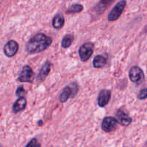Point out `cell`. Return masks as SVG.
Wrapping results in <instances>:
<instances>
[{"instance_id":"obj_1","label":"cell","mask_w":147,"mask_h":147,"mask_svg":"<svg viewBox=\"0 0 147 147\" xmlns=\"http://www.w3.org/2000/svg\"><path fill=\"white\" fill-rule=\"evenodd\" d=\"M52 43V38L44 33H38L28 40L26 44V51L29 54L40 53L47 49Z\"/></svg>"},{"instance_id":"obj_2","label":"cell","mask_w":147,"mask_h":147,"mask_svg":"<svg viewBox=\"0 0 147 147\" xmlns=\"http://www.w3.org/2000/svg\"><path fill=\"white\" fill-rule=\"evenodd\" d=\"M79 90V86L77 82H71L63 89L59 96V100L61 103L67 102L69 98H74L77 94Z\"/></svg>"},{"instance_id":"obj_3","label":"cell","mask_w":147,"mask_h":147,"mask_svg":"<svg viewBox=\"0 0 147 147\" xmlns=\"http://www.w3.org/2000/svg\"><path fill=\"white\" fill-rule=\"evenodd\" d=\"M94 51V44L92 42H86L79 49V55L82 62H86L92 56Z\"/></svg>"},{"instance_id":"obj_4","label":"cell","mask_w":147,"mask_h":147,"mask_svg":"<svg viewBox=\"0 0 147 147\" xmlns=\"http://www.w3.org/2000/svg\"><path fill=\"white\" fill-rule=\"evenodd\" d=\"M126 5H127V2L124 0L119 1L114 6L111 11L109 13L108 16H107V19H108L109 22H114V21L119 19L124 10L125 9Z\"/></svg>"},{"instance_id":"obj_5","label":"cell","mask_w":147,"mask_h":147,"mask_svg":"<svg viewBox=\"0 0 147 147\" xmlns=\"http://www.w3.org/2000/svg\"><path fill=\"white\" fill-rule=\"evenodd\" d=\"M129 77L133 83L140 84L145 80V75L143 70L138 66H132L129 71Z\"/></svg>"},{"instance_id":"obj_6","label":"cell","mask_w":147,"mask_h":147,"mask_svg":"<svg viewBox=\"0 0 147 147\" xmlns=\"http://www.w3.org/2000/svg\"><path fill=\"white\" fill-rule=\"evenodd\" d=\"M115 119L118 121L119 124L124 127H127L131 124L132 120V118L127 113V110L124 107H121L115 113Z\"/></svg>"},{"instance_id":"obj_7","label":"cell","mask_w":147,"mask_h":147,"mask_svg":"<svg viewBox=\"0 0 147 147\" xmlns=\"http://www.w3.org/2000/svg\"><path fill=\"white\" fill-rule=\"evenodd\" d=\"M119 122L116 119L112 116H106L102 121V129L105 132H111L115 130L118 127Z\"/></svg>"},{"instance_id":"obj_8","label":"cell","mask_w":147,"mask_h":147,"mask_svg":"<svg viewBox=\"0 0 147 147\" xmlns=\"http://www.w3.org/2000/svg\"><path fill=\"white\" fill-rule=\"evenodd\" d=\"M34 79V72L30 65H27L22 68L19 73L18 80L22 82H32Z\"/></svg>"},{"instance_id":"obj_9","label":"cell","mask_w":147,"mask_h":147,"mask_svg":"<svg viewBox=\"0 0 147 147\" xmlns=\"http://www.w3.org/2000/svg\"><path fill=\"white\" fill-rule=\"evenodd\" d=\"M18 49L19 45L18 43L14 40H10L4 47V53L7 57H12L16 55Z\"/></svg>"},{"instance_id":"obj_10","label":"cell","mask_w":147,"mask_h":147,"mask_svg":"<svg viewBox=\"0 0 147 147\" xmlns=\"http://www.w3.org/2000/svg\"><path fill=\"white\" fill-rule=\"evenodd\" d=\"M111 98V91L107 89H103L99 92L97 102L100 107H104L109 103Z\"/></svg>"},{"instance_id":"obj_11","label":"cell","mask_w":147,"mask_h":147,"mask_svg":"<svg viewBox=\"0 0 147 147\" xmlns=\"http://www.w3.org/2000/svg\"><path fill=\"white\" fill-rule=\"evenodd\" d=\"M51 66H52V63L49 60L48 61H46V63L41 67V69H40L38 75H37V80H38V82H43L47 78V76L50 73Z\"/></svg>"},{"instance_id":"obj_12","label":"cell","mask_w":147,"mask_h":147,"mask_svg":"<svg viewBox=\"0 0 147 147\" xmlns=\"http://www.w3.org/2000/svg\"><path fill=\"white\" fill-rule=\"evenodd\" d=\"M26 106H27L26 99L24 97H20L14 102L12 110L14 113H18L24 110L26 108Z\"/></svg>"},{"instance_id":"obj_13","label":"cell","mask_w":147,"mask_h":147,"mask_svg":"<svg viewBox=\"0 0 147 147\" xmlns=\"http://www.w3.org/2000/svg\"><path fill=\"white\" fill-rule=\"evenodd\" d=\"M65 24V18L61 13H58L54 16L52 19V26L56 30L62 29Z\"/></svg>"},{"instance_id":"obj_14","label":"cell","mask_w":147,"mask_h":147,"mask_svg":"<svg viewBox=\"0 0 147 147\" xmlns=\"http://www.w3.org/2000/svg\"><path fill=\"white\" fill-rule=\"evenodd\" d=\"M107 63V59L103 55H96L93 60V65L96 69L103 68Z\"/></svg>"},{"instance_id":"obj_15","label":"cell","mask_w":147,"mask_h":147,"mask_svg":"<svg viewBox=\"0 0 147 147\" xmlns=\"http://www.w3.org/2000/svg\"><path fill=\"white\" fill-rule=\"evenodd\" d=\"M113 1H100V2L98 3V5H96V7L95 10L99 14H102L103 13L104 11L107 8L109 5H110L111 3H113Z\"/></svg>"},{"instance_id":"obj_16","label":"cell","mask_w":147,"mask_h":147,"mask_svg":"<svg viewBox=\"0 0 147 147\" xmlns=\"http://www.w3.org/2000/svg\"><path fill=\"white\" fill-rule=\"evenodd\" d=\"M74 39V35L72 34H67L63 37L62 41H61V47L64 49L69 48L71 45L72 44Z\"/></svg>"},{"instance_id":"obj_17","label":"cell","mask_w":147,"mask_h":147,"mask_svg":"<svg viewBox=\"0 0 147 147\" xmlns=\"http://www.w3.org/2000/svg\"><path fill=\"white\" fill-rule=\"evenodd\" d=\"M83 6L81 4H74L66 10V13H77L83 10Z\"/></svg>"},{"instance_id":"obj_18","label":"cell","mask_w":147,"mask_h":147,"mask_svg":"<svg viewBox=\"0 0 147 147\" xmlns=\"http://www.w3.org/2000/svg\"><path fill=\"white\" fill-rule=\"evenodd\" d=\"M25 147H41V145L38 142V139L33 138L29 141L28 144L25 146Z\"/></svg>"},{"instance_id":"obj_19","label":"cell","mask_w":147,"mask_h":147,"mask_svg":"<svg viewBox=\"0 0 147 147\" xmlns=\"http://www.w3.org/2000/svg\"><path fill=\"white\" fill-rule=\"evenodd\" d=\"M138 98L140 100H143V99H145L147 98V88L142 89L141 90H140L138 94Z\"/></svg>"},{"instance_id":"obj_20","label":"cell","mask_w":147,"mask_h":147,"mask_svg":"<svg viewBox=\"0 0 147 147\" xmlns=\"http://www.w3.org/2000/svg\"><path fill=\"white\" fill-rule=\"evenodd\" d=\"M26 91L24 88L23 86H19V87L17 88L16 92V94L17 96H18V98H20V97H24V95L25 94Z\"/></svg>"},{"instance_id":"obj_21","label":"cell","mask_w":147,"mask_h":147,"mask_svg":"<svg viewBox=\"0 0 147 147\" xmlns=\"http://www.w3.org/2000/svg\"><path fill=\"white\" fill-rule=\"evenodd\" d=\"M144 147H147V140H146V142L145 145H144Z\"/></svg>"}]
</instances>
